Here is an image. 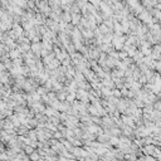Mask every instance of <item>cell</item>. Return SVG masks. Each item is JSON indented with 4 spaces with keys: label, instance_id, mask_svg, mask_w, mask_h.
I'll list each match as a JSON object with an SVG mask.
<instances>
[{
    "label": "cell",
    "instance_id": "cell-1",
    "mask_svg": "<svg viewBox=\"0 0 161 161\" xmlns=\"http://www.w3.org/2000/svg\"><path fill=\"white\" fill-rule=\"evenodd\" d=\"M145 152H146V155H150V156H152L154 154H155V150H156V146L155 145H151V146H146L145 147Z\"/></svg>",
    "mask_w": 161,
    "mask_h": 161
},
{
    "label": "cell",
    "instance_id": "cell-2",
    "mask_svg": "<svg viewBox=\"0 0 161 161\" xmlns=\"http://www.w3.org/2000/svg\"><path fill=\"white\" fill-rule=\"evenodd\" d=\"M145 161H156L152 156H150V155H146L145 156Z\"/></svg>",
    "mask_w": 161,
    "mask_h": 161
}]
</instances>
